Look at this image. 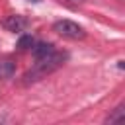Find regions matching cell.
<instances>
[{"label": "cell", "mask_w": 125, "mask_h": 125, "mask_svg": "<svg viewBox=\"0 0 125 125\" xmlns=\"http://www.w3.org/2000/svg\"><path fill=\"white\" fill-rule=\"evenodd\" d=\"M64 61H66V55L64 53H53V55H49V57H45V59H39L25 74H23V80H21V84H33V82H39L41 78H45L47 74H51V72H55L57 68H61L62 64H64Z\"/></svg>", "instance_id": "6da1fadb"}, {"label": "cell", "mask_w": 125, "mask_h": 125, "mask_svg": "<svg viewBox=\"0 0 125 125\" xmlns=\"http://www.w3.org/2000/svg\"><path fill=\"white\" fill-rule=\"evenodd\" d=\"M53 29L59 35L66 37V39H84V35H86L84 27L78 25L76 21H70V20H59V21H55Z\"/></svg>", "instance_id": "7a4b0ae2"}, {"label": "cell", "mask_w": 125, "mask_h": 125, "mask_svg": "<svg viewBox=\"0 0 125 125\" xmlns=\"http://www.w3.org/2000/svg\"><path fill=\"white\" fill-rule=\"evenodd\" d=\"M29 25V20L27 18H23V16H8L6 20H4V27L8 29V31H23L25 27Z\"/></svg>", "instance_id": "3957f363"}, {"label": "cell", "mask_w": 125, "mask_h": 125, "mask_svg": "<svg viewBox=\"0 0 125 125\" xmlns=\"http://www.w3.org/2000/svg\"><path fill=\"white\" fill-rule=\"evenodd\" d=\"M31 53H33L35 61H39V59H45V57L53 55V53H55V47H53V43L39 41V43H33V47H31Z\"/></svg>", "instance_id": "277c9868"}, {"label": "cell", "mask_w": 125, "mask_h": 125, "mask_svg": "<svg viewBox=\"0 0 125 125\" xmlns=\"http://www.w3.org/2000/svg\"><path fill=\"white\" fill-rule=\"evenodd\" d=\"M16 72V64L10 59H0V78H10Z\"/></svg>", "instance_id": "5b68a950"}, {"label": "cell", "mask_w": 125, "mask_h": 125, "mask_svg": "<svg viewBox=\"0 0 125 125\" xmlns=\"http://www.w3.org/2000/svg\"><path fill=\"white\" fill-rule=\"evenodd\" d=\"M125 119V105L121 104V105H117L107 117H105V123H121Z\"/></svg>", "instance_id": "8992f818"}, {"label": "cell", "mask_w": 125, "mask_h": 125, "mask_svg": "<svg viewBox=\"0 0 125 125\" xmlns=\"http://www.w3.org/2000/svg\"><path fill=\"white\" fill-rule=\"evenodd\" d=\"M33 43H35V39H33L31 35H21V37L18 39V49H20V51H27V49L33 47Z\"/></svg>", "instance_id": "52a82bcc"}, {"label": "cell", "mask_w": 125, "mask_h": 125, "mask_svg": "<svg viewBox=\"0 0 125 125\" xmlns=\"http://www.w3.org/2000/svg\"><path fill=\"white\" fill-rule=\"evenodd\" d=\"M66 2H68V4H80L82 0H66Z\"/></svg>", "instance_id": "ba28073f"}, {"label": "cell", "mask_w": 125, "mask_h": 125, "mask_svg": "<svg viewBox=\"0 0 125 125\" xmlns=\"http://www.w3.org/2000/svg\"><path fill=\"white\" fill-rule=\"evenodd\" d=\"M27 2H33V4H37V2H41V0H27Z\"/></svg>", "instance_id": "9c48e42d"}]
</instances>
